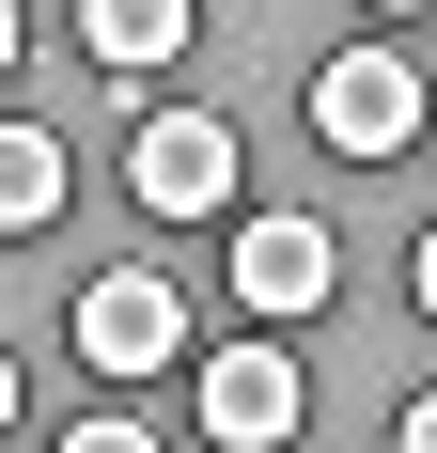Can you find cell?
<instances>
[{
    "label": "cell",
    "mask_w": 437,
    "mask_h": 453,
    "mask_svg": "<svg viewBox=\"0 0 437 453\" xmlns=\"http://www.w3.org/2000/svg\"><path fill=\"white\" fill-rule=\"evenodd\" d=\"M79 360L110 375V391L172 375V360H188V297H172L157 266H110V281H79Z\"/></svg>",
    "instance_id": "obj_1"
},
{
    "label": "cell",
    "mask_w": 437,
    "mask_h": 453,
    "mask_svg": "<svg viewBox=\"0 0 437 453\" xmlns=\"http://www.w3.org/2000/svg\"><path fill=\"white\" fill-rule=\"evenodd\" d=\"M126 188H141V219H218V203H234V126H218V110H141Z\"/></svg>",
    "instance_id": "obj_2"
},
{
    "label": "cell",
    "mask_w": 437,
    "mask_h": 453,
    "mask_svg": "<svg viewBox=\"0 0 437 453\" xmlns=\"http://www.w3.org/2000/svg\"><path fill=\"white\" fill-rule=\"evenodd\" d=\"M312 126L344 141V157H406V141H422V63H406V47H328Z\"/></svg>",
    "instance_id": "obj_3"
},
{
    "label": "cell",
    "mask_w": 437,
    "mask_h": 453,
    "mask_svg": "<svg viewBox=\"0 0 437 453\" xmlns=\"http://www.w3.org/2000/svg\"><path fill=\"white\" fill-rule=\"evenodd\" d=\"M297 422H312V375L281 360V328H265V344H218V360H203V438H218V453H281Z\"/></svg>",
    "instance_id": "obj_4"
},
{
    "label": "cell",
    "mask_w": 437,
    "mask_h": 453,
    "mask_svg": "<svg viewBox=\"0 0 437 453\" xmlns=\"http://www.w3.org/2000/svg\"><path fill=\"white\" fill-rule=\"evenodd\" d=\"M328 281H344V250H328V219H234V297H250L265 328H297V313H328Z\"/></svg>",
    "instance_id": "obj_5"
},
{
    "label": "cell",
    "mask_w": 437,
    "mask_h": 453,
    "mask_svg": "<svg viewBox=\"0 0 437 453\" xmlns=\"http://www.w3.org/2000/svg\"><path fill=\"white\" fill-rule=\"evenodd\" d=\"M188 0H79V63H110V79H157V63H188Z\"/></svg>",
    "instance_id": "obj_6"
},
{
    "label": "cell",
    "mask_w": 437,
    "mask_h": 453,
    "mask_svg": "<svg viewBox=\"0 0 437 453\" xmlns=\"http://www.w3.org/2000/svg\"><path fill=\"white\" fill-rule=\"evenodd\" d=\"M47 219H63V141L0 126V234H47Z\"/></svg>",
    "instance_id": "obj_7"
},
{
    "label": "cell",
    "mask_w": 437,
    "mask_h": 453,
    "mask_svg": "<svg viewBox=\"0 0 437 453\" xmlns=\"http://www.w3.org/2000/svg\"><path fill=\"white\" fill-rule=\"evenodd\" d=\"M63 453H157V422H63Z\"/></svg>",
    "instance_id": "obj_8"
},
{
    "label": "cell",
    "mask_w": 437,
    "mask_h": 453,
    "mask_svg": "<svg viewBox=\"0 0 437 453\" xmlns=\"http://www.w3.org/2000/svg\"><path fill=\"white\" fill-rule=\"evenodd\" d=\"M391 453H437V407H391Z\"/></svg>",
    "instance_id": "obj_9"
},
{
    "label": "cell",
    "mask_w": 437,
    "mask_h": 453,
    "mask_svg": "<svg viewBox=\"0 0 437 453\" xmlns=\"http://www.w3.org/2000/svg\"><path fill=\"white\" fill-rule=\"evenodd\" d=\"M0 63H16V0H0Z\"/></svg>",
    "instance_id": "obj_10"
},
{
    "label": "cell",
    "mask_w": 437,
    "mask_h": 453,
    "mask_svg": "<svg viewBox=\"0 0 437 453\" xmlns=\"http://www.w3.org/2000/svg\"><path fill=\"white\" fill-rule=\"evenodd\" d=\"M0 422H16V360H0Z\"/></svg>",
    "instance_id": "obj_11"
},
{
    "label": "cell",
    "mask_w": 437,
    "mask_h": 453,
    "mask_svg": "<svg viewBox=\"0 0 437 453\" xmlns=\"http://www.w3.org/2000/svg\"><path fill=\"white\" fill-rule=\"evenodd\" d=\"M375 16H422V0H375Z\"/></svg>",
    "instance_id": "obj_12"
}]
</instances>
